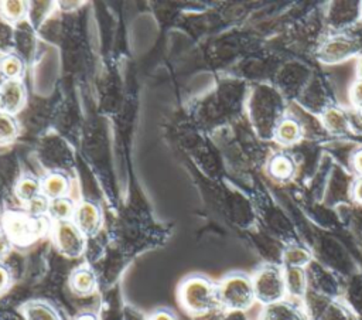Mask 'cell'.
<instances>
[{"mask_svg": "<svg viewBox=\"0 0 362 320\" xmlns=\"http://www.w3.org/2000/svg\"><path fill=\"white\" fill-rule=\"evenodd\" d=\"M216 293L219 306L233 312L247 310L256 302L252 278L243 273L228 275L216 286Z\"/></svg>", "mask_w": 362, "mask_h": 320, "instance_id": "1", "label": "cell"}, {"mask_svg": "<svg viewBox=\"0 0 362 320\" xmlns=\"http://www.w3.org/2000/svg\"><path fill=\"white\" fill-rule=\"evenodd\" d=\"M180 300L194 314H204L219 306L216 286L204 276H191L184 280L180 287Z\"/></svg>", "mask_w": 362, "mask_h": 320, "instance_id": "2", "label": "cell"}, {"mask_svg": "<svg viewBox=\"0 0 362 320\" xmlns=\"http://www.w3.org/2000/svg\"><path fill=\"white\" fill-rule=\"evenodd\" d=\"M256 302L263 306H273L284 302L287 292L284 283V270L277 265H263L252 276Z\"/></svg>", "mask_w": 362, "mask_h": 320, "instance_id": "3", "label": "cell"}, {"mask_svg": "<svg viewBox=\"0 0 362 320\" xmlns=\"http://www.w3.org/2000/svg\"><path fill=\"white\" fill-rule=\"evenodd\" d=\"M45 227L42 217H33L28 212L8 211L3 217V228L11 244H31L44 234Z\"/></svg>", "mask_w": 362, "mask_h": 320, "instance_id": "4", "label": "cell"}, {"mask_svg": "<svg viewBox=\"0 0 362 320\" xmlns=\"http://www.w3.org/2000/svg\"><path fill=\"white\" fill-rule=\"evenodd\" d=\"M54 241L59 252L68 258H78L85 251V235L72 221H59L54 225Z\"/></svg>", "mask_w": 362, "mask_h": 320, "instance_id": "5", "label": "cell"}, {"mask_svg": "<svg viewBox=\"0 0 362 320\" xmlns=\"http://www.w3.org/2000/svg\"><path fill=\"white\" fill-rule=\"evenodd\" d=\"M359 52V42L356 38L346 34H337L324 41L318 57L325 64H338L346 61Z\"/></svg>", "mask_w": 362, "mask_h": 320, "instance_id": "6", "label": "cell"}, {"mask_svg": "<svg viewBox=\"0 0 362 320\" xmlns=\"http://www.w3.org/2000/svg\"><path fill=\"white\" fill-rule=\"evenodd\" d=\"M308 316L311 320H356L349 309L339 302L328 300L324 297L307 299Z\"/></svg>", "mask_w": 362, "mask_h": 320, "instance_id": "7", "label": "cell"}, {"mask_svg": "<svg viewBox=\"0 0 362 320\" xmlns=\"http://www.w3.org/2000/svg\"><path fill=\"white\" fill-rule=\"evenodd\" d=\"M74 224L85 236L95 235L102 222L100 208L92 201H81L74 212Z\"/></svg>", "mask_w": 362, "mask_h": 320, "instance_id": "8", "label": "cell"}, {"mask_svg": "<svg viewBox=\"0 0 362 320\" xmlns=\"http://www.w3.org/2000/svg\"><path fill=\"white\" fill-rule=\"evenodd\" d=\"M25 86L21 79L4 81L0 86V101L3 112L14 115L25 105Z\"/></svg>", "mask_w": 362, "mask_h": 320, "instance_id": "9", "label": "cell"}, {"mask_svg": "<svg viewBox=\"0 0 362 320\" xmlns=\"http://www.w3.org/2000/svg\"><path fill=\"white\" fill-rule=\"evenodd\" d=\"M321 123L332 135H344L349 130V116L339 106H327L321 112Z\"/></svg>", "mask_w": 362, "mask_h": 320, "instance_id": "10", "label": "cell"}, {"mask_svg": "<svg viewBox=\"0 0 362 320\" xmlns=\"http://www.w3.org/2000/svg\"><path fill=\"white\" fill-rule=\"evenodd\" d=\"M274 139L283 146H293L303 137V126L294 118H281L273 130Z\"/></svg>", "mask_w": 362, "mask_h": 320, "instance_id": "11", "label": "cell"}, {"mask_svg": "<svg viewBox=\"0 0 362 320\" xmlns=\"http://www.w3.org/2000/svg\"><path fill=\"white\" fill-rule=\"evenodd\" d=\"M284 283L287 296L293 299H304L307 295V273L304 268H284Z\"/></svg>", "mask_w": 362, "mask_h": 320, "instance_id": "12", "label": "cell"}, {"mask_svg": "<svg viewBox=\"0 0 362 320\" xmlns=\"http://www.w3.org/2000/svg\"><path fill=\"white\" fill-rule=\"evenodd\" d=\"M263 320H308V316L296 304L280 302L277 304L266 307L263 313Z\"/></svg>", "mask_w": 362, "mask_h": 320, "instance_id": "13", "label": "cell"}, {"mask_svg": "<svg viewBox=\"0 0 362 320\" xmlns=\"http://www.w3.org/2000/svg\"><path fill=\"white\" fill-rule=\"evenodd\" d=\"M42 194L52 200L58 197H65L69 190V180L62 173H49L41 181Z\"/></svg>", "mask_w": 362, "mask_h": 320, "instance_id": "14", "label": "cell"}, {"mask_svg": "<svg viewBox=\"0 0 362 320\" xmlns=\"http://www.w3.org/2000/svg\"><path fill=\"white\" fill-rule=\"evenodd\" d=\"M76 205L74 204V201L69 197H58V198H52L49 200V205H48V217L52 218L55 222L59 221H69L74 217Z\"/></svg>", "mask_w": 362, "mask_h": 320, "instance_id": "15", "label": "cell"}, {"mask_svg": "<svg viewBox=\"0 0 362 320\" xmlns=\"http://www.w3.org/2000/svg\"><path fill=\"white\" fill-rule=\"evenodd\" d=\"M96 279L92 270L86 268L76 269L71 276V287L76 295H89L95 290Z\"/></svg>", "mask_w": 362, "mask_h": 320, "instance_id": "16", "label": "cell"}, {"mask_svg": "<svg viewBox=\"0 0 362 320\" xmlns=\"http://www.w3.org/2000/svg\"><path fill=\"white\" fill-rule=\"evenodd\" d=\"M16 194H17L18 200L21 202H24V205H25L27 202H30L31 200H34L35 197L42 194L41 181L37 180L35 177L24 176L16 184Z\"/></svg>", "mask_w": 362, "mask_h": 320, "instance_id": "17", "label": "cell"}, {"mask_svg": "<svg viewBox=\"0 0 362 320\" xmlns=\"http://www.w3.org/2000/svg\"><path fill=\"white\" fill-rule=\"evenodd\" d=\"M294 161L283 153L274 154L269 163V171L277 180H288L294 174Z\"/></svg>", "mask_w": 362, "mask_h": 320, "instance_id": "18", "label": "cell"}, {"mask_svg": "<svg viewBox=\"0 0 362 320\" xmlns=\"http://www.w3.org/2000/svg\"><path fill=\"white\" fill-rule=\"evenodd\" d=\"M311 261V253L308 249L300 245H291L283 252V266L291 268H305V265Z\"/></svg>", "mask_w": 362, "mask_h": 320, "instance_id": "19", "label": "cell"}, {"mask_svg": "<svg viewBox=\"0 0 362 320\" xmlns=\"http://www.w3.org/2000/svg\"><path fill=\"white\" fill-rule=\"evenodd\" d=\"M23 71H24V64L20 57L8 54L0 59V74L3 75L4 81L20 79Z\"/></svg>", "mask_w": 362, "mask_h": 320, "instance_id": "20", "label": "cell"}, {"mask_svg": "<svg viewBox=\"0 0 362 320\" xmlns=\"http://www.w3.org/2000/svg\"><path fill=\"white\" fill-rule=\"evenodd\" d=\"M0 10L3 17L7 21L16 23L23 20L27 16L28 6L25 1H21V0H6L0 3Z\"/></svg>", "mask_w": 362, "mask_h": 320, "instance_id": "21", "label": "cell"}, {"mask_svg": "<svg viewBox=\"0 0 362 320\" xmlns=\"http://www.w3.org/2000/svg\"><path fill=\"white\" fill-rule=\"evenodd\" d=\"M18 125L13 115L7 112H0V144L13 142L17 137Z\"/></svg>", "mask_w": 362, "mask_h": 320, "instance_id": "22", "label": "cell"}, {"mask_svg": "<svg viewBox=\"0 0 362 320\" xmlns=\"http://www.w3.org/2000/svg\"><path fill=\"white\" fill-rule=\"evenodd\" d=\"M27 320H59L58 314L45 303H30L25 307Z\"/></svg>", "mask_w": 362, "mask_h": 320, "instance_id": "23", "label": "cell"}, {"mask_svg": "<svg viewBox=\"0 0 362 320\" xmlns=\"http://www.w3.org/2000/svg\"><path fill=\"white\" fill-rule=\"evenodd\" d=\"M48 205H49V198H47L44 194L35 197L30 202L25 204V210L30 215L33 217H42L44 214L48 212Z\"/></svg>", "mask_w": 362, "mask_h": 320, "instance_id": "24", "label": "cell"}, {"mask_svg": "<svg viewBox=\"0 0 362 320\" xmlns=\"http://www.w3.org/2000/svg\"><path fill=\"white\" fill-rule=\"evenodd\" d=\"M349 101L351 103L361 109L362 108V78H356L349 88Z\"/></svg>", "mask_w": 362, "mask_h": 320, "instance_id": "25", "label": "cell"}, {"mask_svg": "<svg viewBox=\"0 0 362 320\" xmlns=\"http://www.w3.org/2000/svg\"><path fill=\"white\" fill-rule=\"evenodd\" d=\"M352 170L356 173L358 177H362V147L358 149L351 157Z\"/></svg>", "mask_w": 362, "mask_h": 320, "instance_id": "26", "label": "cell"}, {"mask_svg": "<svg viewBox=\"0 0 362 320\" xmlns=\"http://www.w3.org/2000/svg\"><path fill=\"white\" fill-rule=\"evenodd\" d=\"M351 195L356 202L362 204V177H356V180L352 183Z\"/></svg>", "mask_w": 362, "mask_h": 320, "instance_id": "27", "label": "cell"}, {"mask_svg": "<svg viewBox=\"0 0 362 320\" xmlns=\"http://www.w3.org/2000/svg\"><path fill=\"white\" fill-rule=\"evenodd\" d=\"M11 249V241L6 232L0 231V259H3Z\"/></svg>", "mask_w": 362, "mask_h": 320, "instance_id": "28", "label": "cell"}, {"mask_svg": "<svg viewBox=\"0 0 362 320\" xmlns=\"http://www.w3.org/2000/svg\"><path fill=\"white\" fill-rule=\"evenodd\" d=\"M10 283V273L6 269V266L0 265V295L8 287Z\"/></svg>", "mask_w": 362, "mask_h": 320, "instance_id": "29", "label": "cell"}, {"mask_svg": "<svg viewBox=\"0 0 362 320\" xmlns=\"http://www.w3.org/2000/svg\"><path fill=\"white\" fill-rule=\"evenodd\" d=\"M150 320H175V317L168 310H157L156 313H153Z\"/></svg>", "mask_w": 362, "mask_h": 320, "instance_id": "30", "label": "cell"}, {"mask_svg": "<svg viewBox=\"0 0 362 320\" xmlns=\"http://www.w3.org/2000/svg\"><path fill=\"white\" fill-rule=\"evenodd\" d=\"M76 320H96V317L93 314H89V313H85V314H81Z\"/></svg>", "mask_w": 362, "mask_h": 320, "instance_id": "31", "label": "cell"}, {"mask_svg": "<svg viewBox=\"0 0 362 320\" xmlns=\"http://www.w3.org/2000/svg\"><path fill=\"white\" fill-rule=\"evenodd\" d=\"M359 78H362V59L359 62Z\"/></svg>", "mask_w": 362, "mask_h": 320, "instance_id": "32", "label": "cell"}, {"mask_svg": "<svg viewBox=\"0 0 362 320\" xmlns=\"http://www.w3.org/2000/svg\"><path fill=\"white\" fill-rule=\"evenodd\" d=\"M359 17L362 18V4H361V8H359Z\"/></svg>", "mask_w": 362, "mask_h": 320, "instance_id": "33", "label": "cell"}, {"mask_svg": "<svg viewBox=\"0 0 362 320\" xmlns=\"http://www.w3.org/2000/svg\"><path fill=\"white\" fill-rule=\"evenodd\" d=\"M359 115H361V118H362V108L359 109Z\"/></svg>", "mask_w": 362, "mask_h": 320, "instance_id": "34", "label": "cell"}, {"mask_svg": "<svg viewBox=\"0 0 362 320\" xmlns=\"http://www.w3.org/2000/svg\"><path fill=\"white\" fill-rule=\"evenodd\" d=\"M3 110V108H1V101H0V112Z\"/></svg>", "mask_w": 362, "mask_h": 320, "instance_id": "35", "label": "cell"}]
</instances>
